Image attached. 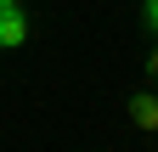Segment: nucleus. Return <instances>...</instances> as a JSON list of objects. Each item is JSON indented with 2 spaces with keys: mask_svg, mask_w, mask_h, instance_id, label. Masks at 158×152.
Here are the masks:
<instances>
[{
  "mask_svg": "<svg viewBox=\"0 0 158 152\" xmlns=\"http://www.w3.org/2000/svg\"><path fill=\"white\" fill-rule=\"evenodd\" d=\"M23 40H28V17L17 11V0H11V6H0V45L11 51V45H23Z\"/></svg>",
  "mask_w": 158,
  "mask_h": 152,
  "instance_id": "obj_1",
  "label": "nucleus"
},
{
  "mask_svg": "<svg viewBox=\"0 0 158 152\" xmlns=\"http://www.w3.org/2000/svg\"><path fill=\"white\" fill-rule=\"evenodd\" d=\"M130 118L141 130H158V96H130Z\"/></svg>",
  "mask_w": 158,
  "mask_h": 152,
  "instance_id": "obj_2",
  "label": "nucleus"
},
{
  "mask_svg": "<svg viewBox=\"0 0 158 152\" xmlns=\"http://www.w3.org/2000/svg\"><path fill=\"white\" fill-rule=\"evenodd\" d=\"M147 23H152V28H158V0H147Z\"/></svg>",
  "mask_w": 158,
  "mask_h": 152,
  "instance_id": "obj_3",
  "label": "nucleus"
},
{
  "mask_svg": "<svg viewBox=\"0 0 158 152\" xmlns=\"http://www.w3.org/2000/svg\"><path fill=\"white\" fill-rule=\"evenodd\" d=\"M0 6H11V0H0Z\"/></svg>",
  "mask_w": 158,
  "mask_h": 152,
  "instance_id": "obj_4",
  "label": "nucleus"
}]
</instances>
